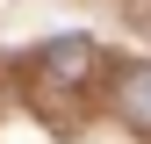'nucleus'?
<instances>
[{
    "label": "nucleus",
    "mask_w": 151,
    "mask_h": 144,
    "mask_svg": "<svg viewBox=\"0 0 151 144\" xmlns=\"http://www.w3.org/2000/svg\"><path fill=\"white\" fill-rule=\"evenodd\" d=\"M122 115L137 122V130H151V65L122 72Z\"/></svg>",
    "instance_id": "1"
},
{
    "label": "nucleus",
    "mask_w": 151,
    "mask_h": 144,
    "mask_svg": "<svg viewBox=\"0 0 151 144\" xmlns=\"http://www.w3.org/2000/svg\"><path fill=\"white\" fill-rule=\"evenodd\" d=\"M43 65L50 72H79V65H93V50H86V36H72V43H50L43 50Z\"/></svg>",
    "instance_id": "2"
}]
</instances>
